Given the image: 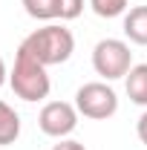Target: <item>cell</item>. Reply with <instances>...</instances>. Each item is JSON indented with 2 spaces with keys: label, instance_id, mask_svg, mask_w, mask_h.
<instances>
[{
  "label": "cell",
  "instance_id": "7c38bea8",
  "mask_svg": "<svg viewBox=\"0 0 147 150\" xmlns=\"http://www.w3.org/2000/svg\"><path fill=\"white\" fill-rule=\"evenodd\" d=\"M52 150H87L81 142H61V144H55Z\"/></svg>",
  "mask_w": 147,
  "mask_h": 150
},
{
  "label": "cell",
  "instance_id": "ba28073f",
  "mask_svg": "<svg viewBox=\"0 0 147 150\" xmlns=\"http://www.w3.org/2000/svg\"><path fill=\"white\" fill-rule=\"evenodd\" d=\"M20 136V115L6 101H0V144H12Z\"/></svg>",
  "mask_w": 147,
  "mask_h": 150
},
{
  "label": "cell",
  "instance_id": "5bb4252c",
  "mask_svg": "<svg viewBox=\"0 0 147 150\" xmlns=\"http://www.w3.org/2000/svg\"><path fill=\"white\" fill-rule=\"evenodd\" d=\"M3 81H6V64H3V58H0V87H3Z\"/></svg>",
  "mask_w": 147,
  "mask_h": 150
},
{
  "label": "cell",
  "instance_id": "9c48e42d",
  "mask_svg": "<svg viewBox=\"0 0 147 150\" xmlns=\"http://www.w3.org/2000/svg\"><path fill=\"white\" fill-rule=\"evenodd\" d=\"M26 12L37 20H52L58 18V0H23Z\"/></svg>",
  "mask_w": 147,
  "mask_h": 150
},
{
  "label": "cell",
  "instance_id": "5b68a950",
  "mask_svg": "<svg viewBox=\"0 0 147 150\" xmlns=\"http://www.w3.org/2000/svg\"><path fill=\"white\" fill-rule=\"evenodd\" d=\"M40 130L46 136H66V133L75 130L78 124V115H75V107L66 104V101H49L43 110H40V118H37Z\"/></svg>",
  "mask_w": 147,
  "mask_h": 150
},
{
  "label": "cell",
  "instance_id": "4fadbf2b",
  "mask_svg": "<svg viewBox=\"0 0 147 150\" xmlns=\"http://www.w3.org/2000/svg\"><path fill=\"white\" fill-rule=\"evenodd\" d=\"M139 139H141V142L147 144V112L141 115V118H139Z\"/></svg>",
  "mask_w": 147,
  "mask_h": 150
},
{
  "label": "cell",
  "instance_id": "277c9868",
  "mask_svg": "<svg viewBox=\"0 0 147 150\" xmlns=\"http://www.w3.org/2000/svg\"><path fill=\"white\" fill-rule=\"evenodd\" d=\"M75 107H78V112H84L87 118H110L112 112L118 110V98H115V93L107 84L92 81V84H84L78 90Z\"/></svg>",
  "mask_w": 147,
  "mask_h": 150
},
{
  "label": "cell",
  "instance_id": "3957f363",
  "mask_svg": "<svg viewBox=\"0 0 147 150\" xmlns=\"http://www.w3.org/2000/svg\"><path fill=\"white\" fill-rule=\"evenodd\" d=\"M130 58H133V52H130V46L124 40L107 38V40H98V46L92 52V67L104 78H121V75H127L133 69Z\"/></svg>",
  "mask_w": 147,
  "mask_h": 150
},
{
  "label": "cell",
  "instance_id": "52a82bcc",
  "mask_svg": "<svg viewBox=\"0 0 147 150\" xmlns=\"http://www.w3.org/2000/svg\"><path fill=\"white\" fill-rule=\"evenodd\" d=\"M127 95L130 101L147 107V64H139L127 72Z\"/></svg>",
  "mask_w": 147,
  "mask_h": 150
},
{
  "label": "cell",
  "instance_id": "8fae6325",
  "mask_svg": "<svg viewBox=\"0 0 147 150\" xmlns=\"http://www.w3.org/2000/svg\"><path fill=\"white\" fill-rule=\"evenodd\" d=\"M81 9H84V0H58V18H61V20L78 18Z\"/></svg>",
  "mask_w": 147,
  "mask_h": 150
},
{
  "label": "cell",
  "instance_id": "6da1fadb",
  "mask_svg": "<svg viewBox=\"0 0 147 150\" xmlns=\"http://www.w3.org/2000/svg\"><path fill=\"white\" fill-rule=\"evenodd\" d=\"M72 49H75L72 32L64 29V26H55V23L32 32V35L20 43V52H26L29 58H35L37 64H43V67L64 64L66 58L72 55Z\"/></svg>",
  "mask_w": 147,
  "mask_h": 150
},
{
  "label": "cell",
  "instance_id": "30bf717a",
  "mask_svg": "<svg viewBox=\"0 0 147 150\" xmlns=\"http://www.w3.org/2000/svg\"><path fill=\"white\" fill-rule=\"evenodd\" d=\"M90 3L95 9V15H101V18H115L127 6V0H90Z\"/></svg>",
  "mask_w": 147,
  "mask_h": 150
},
{
  "label": "cell",
  "instance_id": "7a4b0ae2",
  "mask_svg": "<svg viewBox=\"0 0 147 150\" xmlns=\"http://www.w3.org/2000/svg\"><path fill=\"white\" fill-rule=\"evenodd\" d=\"M49 87L52 84H49L46 67L18 49L15 69H12V90H15V95H20L23 101H40V98L49 95Z\"/></svg>",
  "mask_w": 147,
  "mask_h": 150
},
{
  "label": "cell",
  "instance_id": "8992f818",
  "mask_svg": "<svg viewBox=\"0 0 147 150\" xmlns=\"http://www.w3.org/2000/svg\"><path fill=\"white\" fill-rule=\"evenodd\" d=\"M124 32L133 43L147 46V6H136L130 9V15L124 18Z\"/></svg>",
  "mask_w": 147,
  "mask_h": 150
}]
</instances>
